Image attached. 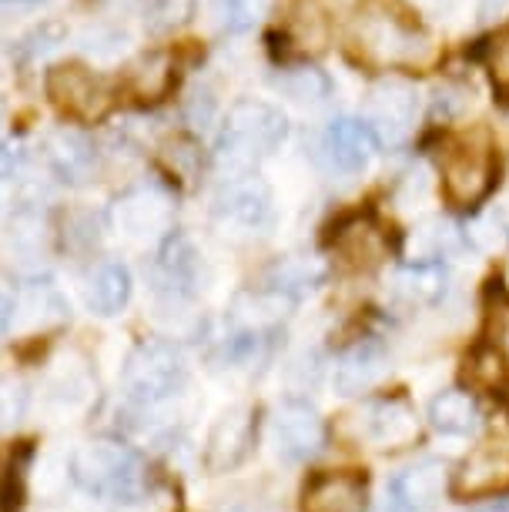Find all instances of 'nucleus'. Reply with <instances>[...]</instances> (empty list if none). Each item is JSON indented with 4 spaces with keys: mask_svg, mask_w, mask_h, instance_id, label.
Masks as SVG:
<instances>
[{
    "mask_svg": "<svg viewBox=\"0 0 509 512\" xmlns=\"http://www.w3.org/2000/svg\"><path fill=\"white\" fill-rule=\"evenodd\" d=\"M285 134L288 121L275 104L238 101L218 134V168L228 171V178L252 175L255 164L268 158L285 141Z\"/></svg>",
    "mask_w": 509,
    "mask_h": 512,
    "instance_id": "obj_1",
    "label": "nucleus"
},
{
    "mask_svg": "<svg viewBox=\"0 0 509 512\" xmlns=\"http://www.w3.org/2000/svg\"><path fill=\"white\" fill-rule=\"evenodd\" d=\"M71 479L81 492L104 502H138L144 492V466L138 452L121 442H88L71 456Z\"/></svg>",
    "mask_w": 509,
    "mask_h": 512,
    "instance_id": "obj_2",
    "label": "nucleus"
},
{
    "mask_svg": "<svg viewBox=\"0 0 509 512\" xmlns=\"http://www.w3.org/2000/svg\"><path fill=\"white\" fill-rule=\"evenodd\" d=\"M352 41L362 61L376 67H419L432 57L429 37L389 7H366L355 17Z\"/></svg>",
    "mask_w": 509,
    "mask_h": 512,
    "instance_id": "obj_3",
    "label": "nucleus"
},
{
    "mask_svg": "<svg viewBox=\"0 0 509 512\" xmlns=\"http://www.w3.org/2000/svg\"><path fill=\"white\" fill-rule=\"evenodd\" d=\"M188 379V365L178 345L161 342V338H144V342L124 362V395L138 405H158L171 399Z\"/></svg>",
    "mask_w": 509,
    "mask_h": 512,
    "instance_id": "obj_4",
    "label": "nucleus"
},
{
    "mask_svg": "<svg viewBox=\"0 0 509 512\" xmlns=\"http://www.w3.org/2000/svg\"><path fill=\"white\" fill-rule=\"evenodd\" d=\"M496 151L486 131H473L459 138L453 148L446 151L443 161V188L453 205H479L496 185Z\"/></svg>",
    "mask_w": 509,
    "mask_h": 512,
    "instance_id": "obj_5",
    "label": "nucleus"
},
{
    "mask_svg": "<svg viewBox=\"0 0 509 512\" xmlns=\"http://www.w3.org/2000/svg\"><path fill=\"white\" fill-rule=\"evenodd\" d=\"M44 88L54 108L71 121H98L111 108L108 81L78 61L54 64L44 77Z\"/></svg>",
    "mask_w": 509,
    "mask_h": 512,
    "instance_id": "obj_6",
    "label": "nucleus"
},
{
    "mask_svg": "<svg viewBox=\"0 0 509 512\" xmlns=\"http://www.w3.org/2000/svg\"><path fill=\"white\" fill-rule=\"evenodd\" d=\"M449 489L456 499H486L509 492V432H489L456 466Z\"/></svg>",
    "mask_w": 509,
    "mask_h": 512,
    "instance_id": "obj_7",
    "label": "nucleus"
},
{
    "mask_svg": "<svg viewBox=\"0 0 509 512\" xmlns=\"http://www.w3.org/2000/svg\"><path fill=\"white\" fill-rule=\"evenodd\" d=\"M211 215H215L218 228L232 231V235H262L275 218L272 188L255 175L228 178V185L215 195Z\"/></svg>",
    "mask_w": 509,
    "mask_h": 512,
    "instance_id": "obj_8",
    "label": "nucleus"
},
{
    "mask_svg": "<svg viewBox=\"0 0 509 512\" xmlns=\"http://www.w3.org/2000/svg\"><path fill=\"white\" fill-rule=\"evenodd\" d=\"M352 419H355V436L376 449H406L419 439V415L406 395L372 399Z\"/></svg>",
    "mask_w": 509,
    "mask_h": 512,
    "instance_id": "obj_9",
    "label": "nucleus"
},
{
    "mask_svg": "<svg viewBox=\"0 0 509 512\" xmlns=\"http://www.w3.org/2000/svg\"><path fill=\"white\" fill-rule=\"evenodd\" d=\"M111 221L124 238L155 241L171 231L175 205H171V195L161 185H134L114 201Z\"/></svg>",
    "mask_w": 509,
    "mask_h": 512,
    "instance_id": "obj_10",
    "label": "nucleus"
},
{
    "mask_svg": "<svg viewBox=\"0 0 509 512\" xmlns=\"http://www.w3.org/2000/svg\"><path fill=\"white\" fill-rule=\"evenodd\" d=\"M272 446L275 456L288 466H302L319 456L325 446V422L322 415L302 399H285L272 415Z\"/></svg>",
    "mask_w": 509,
    "mask_h": 512,
    "instance_id": "obj_11",
    "label": "nucleus"
},
{
    "mask_svg": "<svg viewBox=\"0 0 509 512\" xmlns=\"http://www.w3.org/2000/svg\"><path fill=\"white\" fill-rule=\"evenodd\" d=\"M258 439V415L252 405H232L211 422L205 439V469L222 476V472L238 469L252 456Z\"/></svg>",
    "mask_w": 509,
    "mask_h": 512,
    "instance_id": "obj_12",
    "label": "nucleus"
},
{
    "mask_svg": "<svg viewBox=\"0 0 509 512\" xmlns=\"http://www.w3.org/2000/svg\"><path fill=\"white\" fill-rule=\"evenodd\" d=\"M416 118H419V98L416 91L409 88L406 81H379L376 88L369 91V128L376 134L379 144L386 148H402L412 131H416Z\"/></svg>",
    "mask_w": 509,
    "mask_h": 512,
    "instance_id": "obj_13",
    "label": "nucleus"
},
{
    "mask_svg": "<svg viewBox=\"0 0 509 512\" xmlns=\"http://www.w3.org/2000/svg\"><path fill=\"white\" fill-rule=\"evenodd\" d=\"M379 141L362 118H335L319 138V158L335 175H359L376 158Z\"/></svg>",
    "mask_w": 509,
    "mask_h": 512,
    "instance_id": "obj_14",
    "label": "nucleus"
},
{
    "mask_svg": "<svg viewBox=\"0 0 509 512\" xmlns=\"http://www.w3.org/2000/svg\"><path fill=\"white\" fill-rule=\"evenodd\" d=\"M201 282V258L185 235H168L155 258V292L168 305L191 302Z\"/></svg>",
    "mask_w": 509,
    "mask_h": 512,
    "instance_id": "obj_15",
    "label": "nucleus"
},
{
    "mask_svg": "<svg viewBox=\"0 0 509 512\" xmlns=\"http://www.w3.org/2000/svg\"><path fill=\"white\" fill-rule=\"evenodd\" d=\"M44 161L57 181H64V185H84V181H91L94 168H98V148H94L88 134L61 128L47 138Z\"/></svg>",
    "mask_w": 509,
    "mask_h": 512,
    "instance_id": "obj_16",
    "label": "nucleus"
},
{
    "mask_svg": "<svg viewBox=\"0 0 509 512\" xmlns=\"http://www.w3.org/2000/svg\"><path fill=\"white\" fill-rule=\"evenodd\" d=\"M366 476L359 472H319L302 492V512H362Z\"/></svg>",
    "mask_w": 509,
    "mask_h": 512,
    "instance_id": "obj_17",
    "label": "nucleus"
},
{
    "mask_svg": "<svg viewBox=\"0 0 509 512\" xmlns=\"http://www.w3.org/2000/svg\"><path fill=\"white\" fill-rule=\"evenodd\" d=\"M446 486V462L443 459H422L416 466L402 469L396 479L389 482V499H396L402 509L426 512L443 499Z\"/></svg>",
    "mask_w": 509,
    "mask_h": 512,
    "instance_id": "obj_18",
    "label": "nucleus"
},
{
    "mask_svg": "<svg viewBox=\"0 0 509 512\" xmlns=\"http://www.w3.org/2000/svg\"><path fill=\"white\" fill-rule=\"evenodd\" d=\"M382 372H386V349L379 342H372V338H366V342H355L335 362L332 385L339 395H362L382 379Z\"/></svg>",
    "mask_w": 509,
    "mask_h": 512,
    "instance_id": "obj_19",
    "label": "nucleus"
},
{
    "mask_svg": "<svg viewBox=\"0 0 509 512\" xmlns=\"http://www.w3.org/2000/svg\"><path fill=\"white\" fill-rule=\"evenodd\" d=\"M429 425L443 436H469L479 425V402L466 389H446L429 402Z\"/></svg>",
    "mask_w": 509,
    "mask_h": 512,
    "instance_id": "obj_20",
    "label": "nucleus"
},
{
    "mask_svg": "<svg viewBox=\"0 0 509 512\" xmlns=\"http://www.w3.org/2000/svg\"><path fill=\"white\" fill-rule=\"evenodd\" d=\"M131 298V272L121 262H101L88 275V308L94 315H118Z\"/></svg>",
    "mask_w": 509,
    "mask_h": 512,
    "instance_id": "obj_21",
    "label": "nucleus"
},
{
    "mask_svg": "<svg viewBox=\"0 0 509 512\" xmlns=\"http://www.w3.org/2000/svg\"><path fill=\"white\" fill-rule=\"evenodd\" d=\"M335 248L342 251V258L349 265L369 268L382 262V255H386V235L372 218H352L335 235Z\"/></svg>",
    "mask_w": 509,
    "mask_h": 512,
    "instance_id": "obj_22",
    "label": "nucleus"
},
{
    "mask_svg": "<svg viewBox=\"0 0 509 512\" xmlns=\"http://www.w3.org/2000/svg\"><path fill=\"white\" fill-rule=\"evenodd\" d=\"M396 288L412 305H436L449 292V272L443 262H409L396 275Z\"/></svg>",
    "mask_w": 509,
    "mask_h": 512,
    "instance_id": "obj_23",
    "label": "nucleus"
},
{
    "mask_svg": "<svg viewBox=\"0 0 509 512\" xmlns=\"http://www.w3.org/2000/svg\"><path fill=\"white\" fill-rule=\"evenodd\" d=\"M459 245H463L459 228L453 221H443V218L422 221V225L412 228V235H409L412 262H443V258L453 255Z\"/></svg>",
    "mask_w": 509,
    "mask_h": 512,
    "instance_id": "obj_24",
    "label": "nucleus"
},
{
    "mask_svg": "<svg viewBox=\"0 0 509 512\" xmlns=\"http://www.w3.org/2000/svg\"><path fill=\"white\" fill-rule=\"evenodd\" d=\"M171 81H175V74H171V57L161 51L144 54L128 71V88L138 101H161L171 91Z\"/></svg>",
    "mask_w": 509,
    "mask_h": 512,
    "instance_id": "obj_25",
    "label": "nucleus"
},
{
    "mask_svg": "<svg viewBox=\"0 0 509 512\" xmlns=\"http://www.w3.org/2000/svg\"><path fill=\"white\" fill-rule=\"evenodd\" d=\"M21 312L24 315V322L31 325V328H47V325H54V322H61V318L67 315V302L61 298V292L47 282H27L24 288V295H21V305H14V315Z\"/></svg>",
    "mask_w": 509,
    "mask_h": 512,
    "instance_id": "obj_26",
    "label": "nucleus"
},
{
    "mask_svg": "<svg viewBox=\"0 0 509 512\" xmlns=\"http://www.w3.org/2000/svg\"><path fill=\"white\" fill-rule=\"evenodd\" d=\"M322 282V265L319 262H309V258H282L272 275H268V288H275V292H282L285 298H292V302H299V295L312 292L315 285Z\"/></svg>",
    "mask_w": 509,
    "mask_h": 512,
    "instance_id": "obj_27",
    "label": "nucleus"
},
{
    "mask_svg": "<svg viewBox=\"0 0 509 512\" xmlns=\"http://www.w3.org/2000/svg\"><path fill=\"white\" fill-rule=\"evenodd\" d=\"M4 248L11 255V262L17 258L21 265H37V258L44 255V225H41V215L37 211H21L14 221H11V231L4 238Z\"/></svg>",
    "mask_w": 509,
    "mask_h": 512,
    "instance_id": "obj_28",
    "label": "nucleus"
},
{
    "mask_svg": "<svg viewBox=\"0 0 509 512\" xmlns=\"http://www.w3.org/2000/svg\"><path fill=\"white\" fill-rule=\"evenodd\" d=\"M275 88L292 98L295 104H322L329 101L332 81L325 77L319 67H288L275 77Z\"/></svg>",
    "mask_w": 509,
    "mask_h": 512,
    "instance_id": "obj_29",
    "label": "nucleus"
},
{
    "mask_svg": "<svg viewBox=\"0 0 509 512\" xmlns=\"http://www.w3.org/2000/svg\"><path fill=\"white\" fill-rule=\"evenodd\" d=\"M158 158H161V168H165L178 185H195L201 175V148L195 138H188V134L168 138L161 144Z\"/></svg>",
    "mask_w": 509,
    "mask_h": 512,
    "instance_id": "obj_30",
    "label": "nucleus"
},
{
    "mask_svg": "<svg viewBox=\"0 0 509 512\" xmlns=\"http://www.w3.org/2000/svg\"><path fill=\"white\" fill-rule=\"evenodd\" d=\"M272 0H211L215 24L225 34H248L268 14Z\"/></svg>",
    "mask_w": 509,
    "mask_h": 512,
    "instance_id": "obj_31",
    "label": "nucleus"
},
{
    "mask_svg": "<svg viewBox=\"0 0 509 512\" xmlns=\"http://www.w3.org/2000/svg\"><path fill=\"white\" fill-rule=\"evenodd\" d=\"M198 0H148L144 4V27L151 34H171L195 17Z\"/></svg>",
    "mask_w": 509,
    "mask_h": 512,
    "instance_id": "obj_32",
    "label": "nucleus"
},
{
    "mask_svg": "<svg viewBox=\"0 0 509 512\" xmlns=\"http://www.w3.org/2000/svg\"><path fill=\"white\" fill-rule=\"evenodd\" d=\"M27 412V385L14 375H0V436L14 432Z\"/></svg>",
    "mask_w": 509,
    "mask_h": 512,
    "instance_id": "obj_33",
    "label": "nucleus"
},
{
    "mask_svg": "<svg viewBox=\"0 0 509 512\" xmlns=\"http://www.w3.org/2000/svg\"><path fill=\"white\" fill-rule=\"evenodd\" d=\"M61 41H64V27L61 24H41L21 41V54H24V61H34V57L54 51Z\"/></svg>",
    "mask_w": 509,
    "mask_h": 512,
    "instance_id": "obj_34",
    "label": "nucleus"
},
{
    "mask_svg": "<svg viewBox=\"0 0 509 512\" xmlns=\"http://www.w3.org/2000/svg\"><path fill=\"white\" fill-rule=\"evenodd\" d=\"M489 338H493V352L509 369V302L506 298L496 302L493 312H489Z\"/></svg>",
    "mask_w": 509,
    "mask_h": 512,
    "instance_id": "obj_35",
    "label": "nucleus"
},
{
    "mask_svg": "<svg viewBox=\"0 0 509 512\" xmlns=\"http://www.w3.org/2000/svg\"><path fill=\"white\" fill-rule=\"evenodd\" d=\"M64 235L74 248H94L98 245V218L88 215V211H74V215L67 218Z\"/></svg>",
    "mask_w": 509,
    "mask_h": 512,
    "instance_id": "obj_36",
    "label": "nucleus"
},
{
    "mask_svg": "<svg viewBox=\"0 0 509 512\" xmlns=\"http://www.w3.org/2000/svg\"><path fill=\"white\" fill-rule=\"evenodd\" d=\"M27 151H24V141L21 138H7L0 141V181L17 175V168L24 164Z\"/></svg>",
    "mask_w": 509,
    "mask_h": 512,
    "instance_id": "obj_37",
    "label": "nucleus"
},
{
    "mask_svg": "<svg viewBox=\"0 0 509 512\" xmlns=\"http://www.w3.org/2000/svg\"><path fill=\"white\" fill-rule=\"evenodd\" d=\"M185 114H188V121L195 124V128H208V121L215 118V98H211L208 91H195L188 98Z\"/></svg>",
    "mask_w": 509,
    "mask_h": 512,
    "instance_id": "obj_38",
    "label": "nucleus"
},
{
    "mask_svg": "<svg viewBox=\"0 0 509 512\" xmlns=\"http://www.w3.org/2000/svg\"><path fill=\"white\" fill-rule=\"evenodd\" d=\"M493 81L503 91H509V31L499 37V44L493 47Z\"/></svg>",
    "mask_w": 509,
    "mask_h": 512,
    "instance_id": "obj_39",
    "label": "nucleus"
},
{
    "mask_svg": "<svg viewBox=\"0 0 509 512\" xmlns=\"http://www.w3.org/2000/svg\"><path fill=\"white\" fill-rule=\"evenodd\" d=\"M506 14H509V0H479V7H476L479 24H493Z\"/></svg>",
    "mask_w": 509,
    "mask_h": 512,
    "instance_id": "obj_40",
    "label": "nucleus"
},
{
    "mask_svg": "<svg viewBox=\"0 0 509 512\" xmlns=\"http://www.w3.org/2000/svg\"><path fill=\"white\" fill-rule=\"evenodd\" d=\"M412 4H416L419 11H426V14L443 17V14L453 11V7H456V0H412Z\"/></svg>",
    "mask_w": 509,
    "mask_h": 512,
    "instance_id": "obj_41",
    "label": "nucleus"
},
{
    "mask_svg": "<svg viewBox=\"0 0 509 512\" xmlns=\"http://www.w3.org/2000/svg\"><path fill=\"white\" fill-rule=\"evenodd\" d=\"M11 325H14V302L4 292H0V338L11 332Z\"/></svg>",
    "mask_w": 509,
    "mask_h": 512,
    "instance_id": "obj_42",
    "label": "nucleus"
},
{
    "mask_svg": "<svg viewBox=\"0 0 509 512\" xmlns=\"http://www.w3.org/2000/svg\"><path fill=\"white\" fill-rule=\"evenodd\" d=\"M379 512H409V509H402L396 499H389V496H386V502L379 506Z\"/></svg>",
    "mask_w": 509,
    "mask_h": 512,
    "instance_id": "obj_43",
    "label": "nucleus"
},
{
    "mask_svg": "<svg viewBox=\"0 0 509 512\" xmlns=\"http://www.w3.org/2000/svg\"><path fill=\"white\" fill-rule=\"evenodd\" d=\"M0 4H14V7H31V4H41V0H0Z\"/></svg>",
    "mask_w": 509,
    "mask_h": 512,
    "instance_id": "obj_44",
    "label": "nucleus"
},
{
    "mask_svg": "<svg viewBox=\"0 0 509 512\" xmlns=\"http://www.w3.org/2000/svg\"><path fill=\"white\" fill-rule=\"evenodd\" d=\"M0 121H4V108H0Z\"/></svg>",
    "mask_w": 509,
    "mask_h": 512,
    "instance_id": "obj_45",
    "label": "nucleus"
}]
</instances>
